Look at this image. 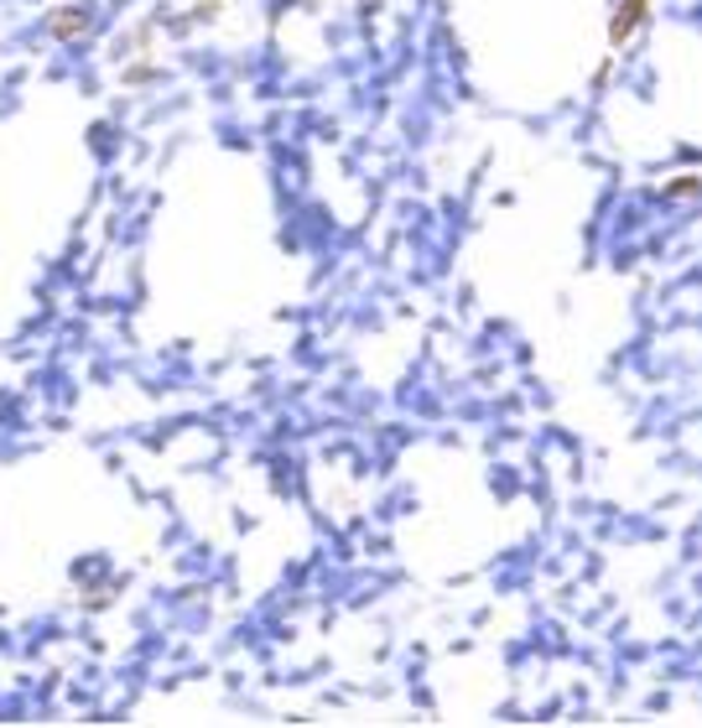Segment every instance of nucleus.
<instances>
[{"mask_svg":"<svg viewBox=\"0 0 702 728\" xmlns=\"http://www.w3.org/2000/svg\"><path fill=\"white\" fill-rule=\"evenodd\" d=\"M651 17V0H619V11H615V21H609V42H630L634 37V27Z\"/></svg>","mask_w":702,"mask_h":728,"instance_id":"nucleus-1","label":"nucleus"},{"mask_svg":"<svg viewBox=\"0 0 702 728\" xmlns=\"http://www.w3.org/2000/svg\"><path fill=\"white\" fill-rule=\"evenodd\" d=\"M48 32H52V37H63V42H73V37H84V32H89V17H84V11H63V17H52V21H48Z\"/></svg>","mask_w":702,"mask_h":728,"instance_id":"nucleus-2","label":"nucleus"}]
</instances>
